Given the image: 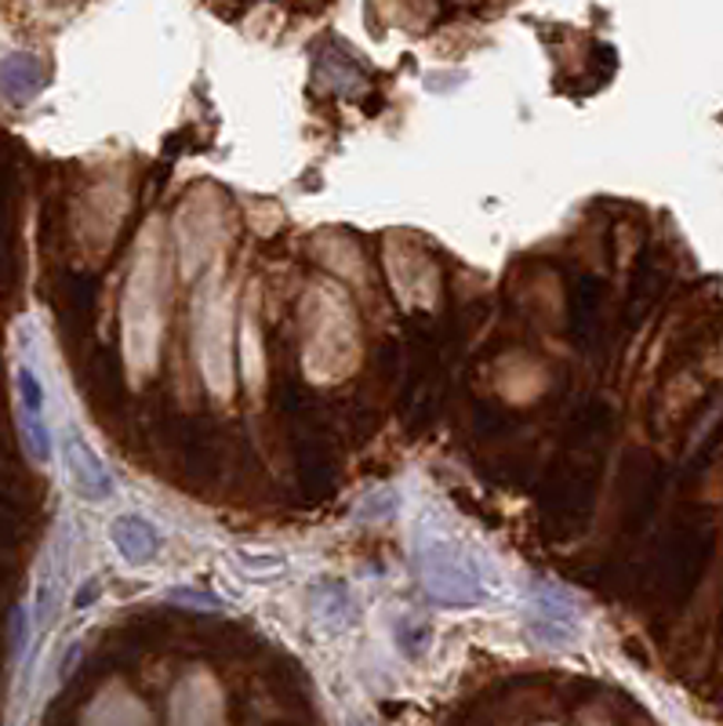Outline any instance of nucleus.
I'll use <instances>...</instances> for the list:
<instances>
[{
  "instance_id": "1",
  "label": "nucleus",
  "mask_w": 723,
  "mask_h": 726,
  "mask_svg": "<svg viewBox=\"0 0 723 726\" xmlns=\"http://www.w3.org/2000/svg\"><path fill=\"white\" fill-rule=\"evenodd\" d=\"M418 577H422L426 596L437 603H455L469 606L483 600V581L477 574V566L466 556L455 541H447L440 534L426 538V545H418Z\"/></svg>"
},
{
  "instance_id": "2",
  "label": "nucleus",
  "mask_w": 723,
  "mask_h": 726,
  "mask_svg": "<svg viewBox=\"0 0 723 726\" xmlns=\"http://www.w3.org/2000/svg\"><path fill=\"white\" fill-rule=\"evenodd\" d=\"M528 625L542 643L568 646L578 640L582 617H578V606L568 592L549 585V581H538V585L531 589V600H528Z\"/></svg>"
},
{
  "instance_id": "3",
  "label": "nucleus",
  "mask_w": 723,
  "mask_h": 726,
  "mask_svg": "<svg viewBox=\"0 0 723 726\" xmlns=\"http://www.w3.org/2000/svg\"><path fill=\"white\" fill-rule=\"evenodd\" d=\"M62 461H65V472H70L73 491L81 494L84 501H110L116 494V483L110 477L106 461L91 451L84 436H77V432L65 436V440H62Z\"/></svg>"
},
{
  "instance_id": "4",
  "label": "nucleus",
  "mask_w": 723,
  "mask_h": 726,
  "mask_svg": "<svg viewBox=\"0 0 723 726\" xmlns=\"http://www.w3.org/2000/svg\"><path fill=\"white\" fill-rule=\"evenodd\" d=\"M113 541L116 549H121V556L128 563H150L156 556V549H161V538H156L153 523L142 520V517H121L113 523Z\"/></svg>"
},
{
  "instance_id": "5",
  "label": "nucleus",
  "mask_w": 723,
  "mask_h": 726,
  "mask_svg": "<svg viewBox=\"0 0 723 726\" xmlns=\"http://www.w3.org/2000/svg\"><path fill=\"white\" fill-rule=\"evenodd\" d=\"M16 389H19V407H22V415L44 418V389H41V381H37V375H33L26 364L16 371Z\"/></svg>"
},
{
  "instance_id": "6",
  "label": "nucleus",
  "mask_w": 723,
  "mask_h": 726,
  "mask_svg": "<svg viewBox=\"0 0 723 726\" xmlns=\"http://www.w3.org/2000/svg\"><path fill=\"white\" fill-rule=\"evenodd\" d=\"M0 81H4V88L11 91V95H16V84H22L26 88V95H30V91L41 84V70H37V62L33 59H26V55H16L11 59L4 70H0Z\"/></svg>"
},
{
  "instance_id": "7",
  "label": "nucleus",
  "mask_w": 723,
  "mask_h": 726,
  "mask_svg": "<svg viewBox=\"0 0 723 726\" xmlns=\"http://www.w3.org/2000/svg\"><path fill=\"white\" fill-rule=\"evenodd\" d=\"M22 432H26V447H30V454L41 461L51 458V432H48V421L44 418H33V415H22Z\"/></svg>"
},
{
  "instance_id": "8",
  "label": "nucleus",
  "mask_w": 723,
  "mask_h": 726,
  "mask_svg": "<svg viewBox=\"0 0 723 726\" xmlns=\"http://www.w3.org/2000/svg\"><path fill=\"white\" fill-rule=\"evenodd\" d=\"M171 600L182 603V606H201V611H207V614L226 611V603L207 596V592H201V589H171Z\"/></svg>"
},
{
  "instance_id": "9",
  "label": "nucleus",
  "mask_w": 723,
  "mask_h": 726,
  "mask_svg": "<svg viewBox=\"0 0 723 726\" xmlns=\"http://www.w3.org/2000/svg\"><path fill=\"white\" fill-rule=\"evenodd\" d=\"M11 636H16V640H11V646H16V654L22 657L26 643H30V614H26L22 606L16 611V617H11Z\"/></svg>"
}]
</instances>
